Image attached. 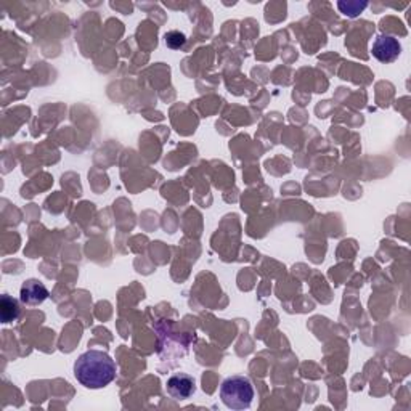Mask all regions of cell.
Masks as SVG:
<instances>
[{
    "mask_svg": "<svg viewBox=\"0 0 411 411\" xmlns=\"http://www.w3.org/2000/svg\"><path fill=\"white\" fill-rule=\"evenodd\" d=\"M118 366L107 352L87 351L74 363V376L87 389H103L114 381Z\"/></svg>",
    "mask_w": 411,
    "mask_h": 411,
    "instance_id": "1",
    "label": "cell"
},
{
    "mask_svg": "<svg viewBox=\"0 0 411 411\" xmlns=\"http://www.w3.org/2000/svg\"><path fill=\"white\" fill-rule=\"evenodd\" d=\"M254 396V386L246 376H230L220 386L222 402L230 410H248Z\"/></svg>",
    "mask_w": 411,
    "mask_h": 411,
    "instance_id": "2",
    "label": "cell"
},
{
    "mask_svg": "<svg viewBox=\"0 0 411 411\" xmlns=\"http://www.w3.org/2000/svg\"><path fill=\"white\" fill-rule=\"evenodd\" d=\"M371 53L381 63H393L400 57V53H402V46H400V42L393 36L381 34L373 42Z\"/></svg>",
    "mask_w": 411,
    "mask_h": 411,
    "instance_id": "3",
    "label": "cell"
},
{
    "mask_svg": "<svg viewBox=\"0 0 411 411\" xmlns=\"http://www.w3.org/2000/svg\"><path fill=\"white\" fill-rule=\"evenodd\" d=\"M166 391L169 396L175 400H187L196 392V382L193 377L187 373L172 375L166 384Z\"/></svg>",
    "mask_w": 411,
    "mask_h": 411,
    "instance_id": "4",
    "label": "cell"
},
{
    "mask_svg": "<svg viewBox=\"0 0 411 411\" xmlns=\"http://www.w3.org/2000/svg\"><path fill=\"white\" fill-rule=\"evenodd\" d=\"M48 297V290L42 281L27 280L21 286V302L26 305H39Z\"/></svg>",
    "mask_w": 411,
    "mask_h": 411,
    "instance_id": "5",
    "label": "cell"
},
{
    "mask_svg": "<svg viewBox=\"0 0 411 411\" xmlns=\"http://www.w3.org/2000/svg\"><path fill=\"white\" fill-rule=\"evenodd\" d=\"M20 314V302L15 297L8 296V294H4L2 299H0V318H2V323H12V321L18 318Z\"/></svg>",
    "mask_w": 411,
    "mask_h": 411,
    "instance_id": "6",
    "label": "cell"
},
{
    "mask_svg": "<svg viewBox=\"0 0 411 411\" xmlns=\"http://www.w3.org/2000/svg\"><path fill=\"white\" fill-rule=\"evenodd\" d=\"M366 7H368V4L366 2H339L337 4V8L341 10L344 15L349 16V18H355V16H358Z\"/></svg>",
    "mask_w": 411,
    "mask_h": 411,
    "instance_id": "7",
    "label": "cell"
},
{
    "mask_svg": "<svg viewBox=\"0 0 411 411\" xmlns=\"http://www.w3.org/2000/svg\"><path fill=\"white\" fill-rule=\"evenodd\" d=\"M164 39H166V46H168L169 48H174V50L183 47L187 42L185 34H182V32H179V31L168 32V34L164 36Z\"/></svg>",
    "mask_w": 411,
    "mask_h": 411,
    "instance_id": "8",
    "label": "cell"
}]
</instances>
